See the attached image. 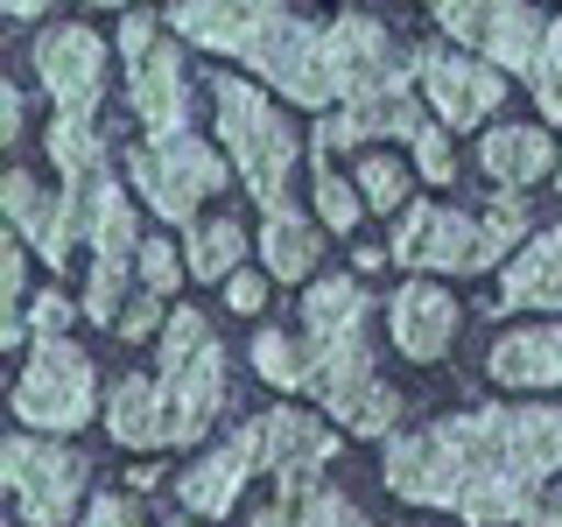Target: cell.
Wrapping results in <instances>:
<instances>
[{"label": "cell", "mask_w": 562, "mask_h": 527, "mask_svg": "<svg viewBox=\"0 0 562 527\" xmlns=\"http://www.w3.org/2000/svg\"><path fill=\"white\" fill-rule=\"evenodd\" d=\"M35 78L64 120H99L105 99V35L85 22H49L35 35Z\"/></svg>", "instance_id": "13"}, {"label": "cell", "mask_w": 562, "mask_h": 527, "mask_svg": "<svg viewBox=\"0 0 562 527\" xmlns=\"http://www.w3.org/2000/svg\"><path fill=\"white\" fill-rule=\"evenodd\" d=\"M555 190H562V169H555Z\"/></svg>", "instance_id": "42"}, {"label": "cell", "mask_w": 562, "mask_h": 527, "mask_svg": "<svg viewBox=\"0 0 562 527\" xmlns=\"http://www.w3.org/2000/svg\"><path fill=\"white\" fill-rule=\"evenodd\" d=\"M436 29L450 35V43H464V57L492 64L506 78H527V70L541 64V49H549L555 22L541 8H499V0H443L436 8Z\"/></svg>", "instance_id": "11"}, {"label": "cell", "mask_w": 562, "mask_h": 527, "mask_svg": "<svg viewBox=\"0 0 562 527\" xmlns=\"http://www.w3.org/2000/svg\"><path fill=\"white\" fill-rule=\"evenodd\" d=\"M92 415H105L92 359L70 338H35L22 380H14V422H22V429H43V436H70Z\"/></svg>", "instance_id": "9"}, {"label": "cell", "mask_w": 562, "mask_h": 527, "mask_svg": "<svg viewBox=\"0 0 562 527\" xmlns=\"http://www.w3.org/2000/svg\"><path fill=\"white\" fill-rule=\"evenodd\" d=\"M415 85H422V105H429V120L443 134L485 127V120L499 113V99H506L499 70L464 57V49H450V43H422L415 49Z\"/></svg>", "instance_id": "12"}, {"label": "cell", "mask_w": 562, "mask_h": 527, "mask_svg": "<svg viewBox=\"0 0 562 527\" xmlns=\"http://www.w3.org/2000/svg\"><path fill=\"white\" fill-rule=\"evenodd\" d=\"M0 471H8L14 514L29 527H64L92 506L85 500V457L57 444V436H8L0 444Z\"/></svg>", "instance_id": "10"}, {"label": "cell", "mask_w": 562, "mask_h": 527, "mask_svg": "<svg viewBox=\"0 0 562 527\" xmlns=\"http://www.w3.org/2000/svg\"><path fill=\"white\" fill-rule=\"evenodd\" d=\"M527 527H562V485H555V492H541V506L527 514Z\"/></svg>", "instance_id": "40"}, {"label": "cell", "mask_w": 562, "mask_h": 527, "mask_svg": "<svg viewBox=\"0 0 562 527\" xmlns=\"http://www.w3.org/2000/svg\"><path fill=\"white\" fill-rule=\"evenodd\" d=\"M359 198L366 211H408V169L394 162V155H359Z\"/></svg>", "instance_id": "29"}, {"label": "cell", "mask_w": 562, "mask_h": 527, "mask_svg": "<svg viewBox=\"0 0 562 527\" xmlns=\"http://www.w3.org/2000/svg\"><path fill=\"white\" fill-rule=\"evenodd\" d=\"M127 274H134V268H113V260H92V274H85V316H92V324H105V330L120 324V310L134 303V295H127Z\"/></svg>", "instance_id": "31"}, {"label": "cell", "mask_w": 562, "mask_h": 527, "mask_svg": "<svg viewBox=\"0 0 562 527\" xmlns=\"http://www.w3.org/2000/svg\"><path fill=\"white\" fill-rule=\"evenodd\" d=\"M64 204L78 218V246H92V260H113V268H134L140 260V246H148L140 239V211L113 176L92 190H64Z\"/></svg>", "instance_id": "18"}, {"label": "cell", "mask_w": 562, "mask_h": 527, "mask_svg": "<svg viewBox=\"0 0 562 527\" xmlns=\"http://www.w3.org/2000/svg\"><path fill=\"white\" fill-rule=\"evenodd\" d=\"M260 260H268L274 281H310L316 260H324V239H316V225L303 211H281V218L260 225Z\"/></svg>", "instance_id": "24"}, {"label": "cell", "mask_w": 562, "mask_h": 527, "mask_svg": "<svg viewBox=\"0 0 562 527\" xmlns=\"http://www.w3.org/2000/svg\"><path fill=\"white\" fill-rule=\"evenodd\" d=\"M29 310H35V295H29V246L22 239H0V345H29Z\"/></svg>", "instance_id": "27"}, {"label": "cell", "mask_w": 562, "mask_h": 527, "mask_svg": "<svg viewBox=\"0 0 562 527\" xmlns=\"http://www.w3.org/2000/svg\"><path fill=\"white\" fill-rule=\"evenodd\" d=\"M260 436H268V479L281 492L324 485V464L338 457V429L310 408H268L260 415Z\"/></svg>", "instance_id": "17"}, {"label": "cell", "mask_w": 562, "mask_h": 527, "mask_svg": "<svg viewBox=\"0 0 562 527\" xmlns=\"http://www.w3.org/2000/svg\"><path fill=\"white\" fill-rule=\"evenodd\" d=\"M380 471L408 506H443L471 527H527L562 471V401H499L386 436Z\"/></svg>", "instance_id": "1"}, {"label": "cell", "mask_w": 562, "mask_h": 527, "mask_svg": "<svg viewBox=\"0 0 562 527\" xmlns=\"http://www.w3.org/2000/svg\"><path fill=\"white\" fill-rule=\"evenodd\" d=\"M225 303H233L239 316H260V310H268V274H254V268H239L233 281H225Z\"/></svg>", "instance_id": "38"}, {"label": "cell", "mask_w": 562, "mask_h": 527, "mask_svg": "<svg viewBox=\"0 0 562 527\" xmlns=\"http://www.w3.org/2000/svg\"><path fill=\"white\" fill-rule=\"evenodd\" d=\"M211 113H218V148L233 155V176L246 183L268 218L295 211V162H303V141L281 120V105L246 78H218L211 85Z\"/></svg>", "instance_id": "5"}, {"label": "cell", "mask_w": 562, "mask_h": 527, "mask_svg": "<svg viewBox=\"0 0 562 527\" xmlns=\"http://www.w3.org/2000/svg\"><path fill=\"white\" fill-rule=\"evenodd\" d=\"M134 268H140V289H155V295H176V281L190 274V268H183V254H176L169 239H148Z\"/></svg>", "instance_id": "34"}, {"label": "cell", "mask_w": 562, "mask_h": 527, "mask_svg": "<svg viewBox=\"0 0 562 527\" xmlns=\"http://www.w3.org/2000/svg\"><path fill=\"white\" fill-rule=\"evenodd\" d=\"M499 310H555L562 316V225L535 233L514 260H506Z\"/></svg>", "instance_id": "22"}, {"label": "cell", "mask_w": 562, "mask_h": 527, "mask_svg": "<svg viewBox=\"0 0 562 527\" xmlns=\"http://www.w3.org/2000/svg\"><path fill=\"white\" fill-rule=\"evenodd\" d=\"M0 211H8V233L22 239L43 268H64V260L78 254V218H70L64 190H43L29 169H8V183H0Z\"/></svg>", "instance_id": "16"}, {"label": "cell", "mask_w": 562, "mask_h": 527, "mask_svg": "<svg viewBox=\"0 0 562 527\" xmlns=\"http://www.w3.org/2000/svg\"><path fill=\"white\" fill-rule=\"evenodd\" d=\"M254 366L260 380L281 394H310V359H303V330H260L254 338Z\"/></svg>", "instance_id": "28"}, {"label": "cell", "mask_w": 562, "mask_h": 527, "mask_svg": "<svg viewBox=\"0 0 562 527\" xmlns=\"http://www.w3.org/2000/svg\"><path fill=\"white\" fill-rule=\"evenodd\" d=\"M169 316H176V310H169V295L140 289L134 303L120 310V324H113V330H120V338H127V345H140V338H162V330H169Z\"/></svg>", "instance_id": "32"}, {"label": "cell", "mask_w": 562, "mask_h": 527, "mask_svg": "<svg viewBox=\"0 0 562 527\" xmlns=\"http://www.w3.org/2000/svg\"><path fill=\"white\" fill-rule=\"evenodd\" d=\"M105 429H113L120 450H169L176 444V415H169V386L148 373L113 380L105 394Z\"/></svg>", "instance_id": "19"}, {"label": "cell", "mask_w": 562, "mask_h": 527, "mask_svg": "<svg viewBox=\"0 0 562 527\" xmlns=\"http://www.w3.org/2000/svg\"><path fill=\"white\" fill-rule=\"evenodd\" d=\"M373 303L359 274H324L303 295V359H310V394L345 436H394L401 394L373 373Z\"/></svg>", "instance_id": "3"}, {"label": "cell", "mask_w": 562, "mask_h": 527, "mask_svg": "<svg viewBox=\"0 0 562 527\" xmlns=\"http://www.w3.org/2000/svg\"><path fill=\"white\" fill-rule=\"evenodd\" d=\"M457 324H464V310H457V295L443 289V281L429 274H408L394 289V303H386V338H394L401 359H443V351L457 345Z\"/></svg>", "instance_id": "15"}, {"label": "cell", "mask_w": 562, "mask_h": 527, "mask_svg": "<svg viewBox=\"0 0 562 527\" xmlns=\"http://www.w3.org/2000/svg\"><path fill=\"white\" fill-rule=\"evenodd\" d=\"M169 35L211 49V57L246 64L268 92H281L289 105L324 120L338 105V70H330V22H310L295 8H274V0H183V8L162 14Z\"/></svg>", "instance_id": "2"}, {"label": "cell", "mask_w": 562, "mask_h": 527, "mask_svg": "<svg viewBox=\"0 0 562 527\" xmlns=\"http://www.w3.org/2000/svg\"><path fill=\"white\" fill-rule=\"evenodd\" d=\"M310 190H316V218L330 225V233H351L359 225V211H366V198H359V183H345L330 162H316L310 169Z\"/></svg>", "instance_id": "30"}, {"label": "cell", "mask_w": 562, "mask_h": 527, "mask_svg": "<svg viewBox=\"0 0 562 527\" xmlns=\"http://www.w3.org/2000/svg\"><path fill=\"white\" fill-rule=\"evenodd\" d=\"M408 155H415V176H422V183H450V176H457V162H450V134L436 127V120L415 134Z\"/></svg>", "instance_id": "35"}, {"label": "cell", "mask_w": 562, "mask_h": 527, "mask_svg": "<svg viewBox=\"0 0 562 527\" xmlns=\"http://www.w3.org/2000/svg\"><path fill=\"white\" fill-rule=\"evenodd\" d=\"M254 527H366V514L338 485H310V492H274V506H260Z\"/></svg>", "instance_id": "25"}, {"label": "cell", "mask_w": 562, "mask_h": 527, "mask_svg": "<svg viewBox=\"0 0 562 527\" xmlns=\"http://www.w3.org/2000/svg\"><path fill=\"white\" fill-rule=\"evenodd\" d=\"M0 141H22V92L0 85Z\"/></svg>", "instance_id": "39"}, {"label": "cell", "mask_w": 562, "mask_h": 527, "mask_svg": "<svg viewBox=\"0 0 562 527\" xmlns=\"http://www.w3.org/2000/svg\"><path fill=\"white\" fill-rule=\"evenodd\" d=\"M527 92H535V105L549 120H562V29L549 35V49H541V64L527 70Z\"/></svg>", "instance_id": "33"}, {"label": "cell", "mask_w": 562, "mask_h": 527, "mask_svg": "<svg viewBox=\"0 0 562 527\" xmlns=\"http://www.w3.org/2000/svg\"><path fill=\"white\" fill-rule=\"evenodd\" d=\"M555 141H549V127H520V120H506V127H485V141H479V162H485V176L499 190H527V183H541V176H555L562 162H555Z\"/></svg>", "instance_id": "21"}, {"label": "cell", "mask_w": 562, "mask_h": 527, "mask_svg": "<svg viewBox=\"0 0 562 527\" xmlns=\"http://www.w3.org/2000/svg\"><path fill=\"white\" fill-rule=\"evenodd\" d=\"M64 324H70V295L64 289H43V295H35V310H29V345L35 338H64Z\"/></svg>", "instance_id": "36"}, {"label": "cell", "mask_w": 562, "mask_h": 527, "mask_svg": "<svg viewBox=\"0 0 562 527\" xmlns=\"http://www.w3.org/2000/svg\"><path fill=\"white\" fill-rule=\"evenodd\" d=\"M43 148H49V162H57L64 176V190H92L105 183V134H99V120H64V113H49V134H43Z\"/></svg>", "instance_id": "23"}, {"label": "cell", "mask_w": 562, "mask_h": 527, "mask_svg": "<svg viewBox=\"0 0 562 527\" xmlns=\"http://www.w3.org/2000/svg\"><path fill=\"white\" fill-rule=\"evenodd\" d=\"M254 471H268V436H260V415L246 422V429H233L218 450H204L198 464L176 479V500H183L190 520H225L239 506V492Z\"/></svg>", "instance_id": "14"}, {"label": "cell", "mask_w": 562, "mask_h": 527, "mask_svg": "<svg viewBox=\"0 0 562 527\" xmlns=\"http://www.w3.org/2000/svg\"><path fill=\"white\" fill-rule=\"evenodd\" d=\"M555 29H562V14H555Z\"/></svg>", "instance_id": "43"}, {"label": "cell", "mask_w": 562, "mask_h": 527, "mask_svg": "<svg viewBox=\"0 0 562 527\" xmlns=\"http://www.w3.org/2000/svg\"><path fill=\"white\" fill-rule=\"evenodd\" d=\"M535 211H527L520 190H499V198L485 204V218H471V211H450V204H408L394 218V246L386 254L401 260V268L415 274H485L506 260V246H527L535 233Z\"/></svg>", "instance_id": "4"}, {"label": "cell", "mask_w": 562, "mask_h": 527, "mask_svg": "<svg viewBox=\"0 0 562 527\" xmlns=\"http://www.w3.org/2000/svg\"><path fill=\"white\" fill-rule=\"evenodd\" d=\"M155 351H162L176 444H204L211 422L225 415V345H218V330H211V316L204 310H176L169 330L155 338Z\"/></svg>", "instance_id": "7"}, {"label": "cell", "mask_w": 562, "mask_h": 527, "mask_svg": "<svg viewBox=\"0 0 562 527\" xmlns=\"http://www.w3.org/2000/svg\"><path fill=\"white\" fill-rule=\"evenodd\" d=\"M85 527H140L134 492H99V500L85 506Z\"/></svg>", "instance_id": "37"}, {"label": "cell", "mask_w": 562, "mask_h": 527, "mask_svg": "<svg viewBox=\"0 0 562 527\" xmlns=\"http://www.w3.org/2000/svg\"><path fill=\"white\" fill-rule=\"evenodd\" d=\"M120 64H127V105L148 141H183L190 134V70L169 43V22L148 8L120 14Z\"/></svg>", "instance_id": "6"}, {"label": "cell", "mask_w": 562, "mask_h": 527, "mask_svg": "<svg viewBox=\"0 0 562 527\" xmlns=\"http://www.w3.org/2000/svg\"><path fill=\"white\" fill-rule=\"evenodd\" d=\"M239 260H246V225L239 218H204V225H190L183 233V268L198 274V281H233L239 274Z\"/></svg>", "instance_id": "26"}, {"label": "cell", "mask_w": 562, "mask_h": 527, "mask_svg": "<svg viewBox=\"0 0 562 527\" xmlns=\"http://www.w3.org/2000/svg\"><path fill=\"white\" fill-rule=\"evenodd\" d=\"M225 169H233V155L211 148V141L183 134V141H134L127 148V183L134 198L148 211H162L169 225H204L198 204L211 198V190H225Z\"/></svg>", "instance_id": "8"}, {"label": "cell", "mask_w": 562, "mask_h": 527, "mask_svg": "<svg viewBox=\"0 0 562 527\" xmlns=\"http://www.w3.org/2000/svg\"><path fill=\"white\" fill-rule=\"evenodd\" d=\"M492 380L514 386V394H549L562 386V324H520L492 345Z\"/></svg>", "instance_id": "20"}, {"label": "cell", "mask_w": 562, "mask_h": 527, "mask_svg": "<svg viewBox=\"0 0 562 527\" xmlns=\"http://www.w3.org/2000/svg\"><path fill=\"white\" fill-rule=\"evenodd\" d=\"M162 527H204V520H190V514H183V520H162Z\"/></svg>", "instance_id": "41"}]
</instances>
